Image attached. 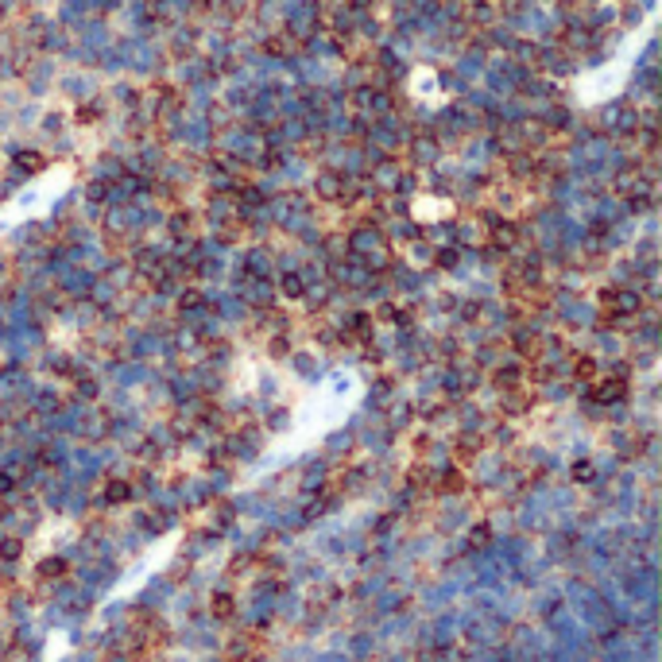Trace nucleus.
Returning <instances> with one entry per match:
<instances>
[{"label":"nucleus","instance_id":"f257e3e1","mask_svg":"<svg viewBox=\"0 0 662 662\" xmlns=\"http://www.w3.org/2000/svg\"><path fill=\"white\" fill-rule=\"evenodd\" d=\"M600 310L608 318H631V314H639V294L628 287H608V291H600Z\"/></svg>","mask_w":662,"mask_h":662},{"label":"nucleus","instance_id":"f03ea898","mask_svg":"<svg viewBox=\"0 0 662 662\" xmlns=\"http://www.w3.org/2000/svg\"><path fill=\"white\" fill-rule=\"evenodd\" d=\"M624 391H628V384H624L620 376H604V380L596 376V399L608 403V399H620Z\"/></svg>","mask_w":662,"mask_h":662},{"label":"nucleus","instance_id":"7ed1b4c3","mask_svg":"<svg viewBox=\"0 0 662 662\" xmlns=\"http://www.w3.org/2000/svg\"><path fill=\"white\" fill-rule=\"evenodd\" d=\"M105 492H109V500L113 503H120V500H128V484H120V480H113L109 488H105Z\"/></svg>","mask_w":662,"mask_h":662},{"label":"nucleus","instance_id":"20e7f679","mask_svg":"<svg viewBox=\"0 0 662 662\" xmlns=\"http://www.w3.org/2000/svg\"><path fill=\"white\" fill-rule=\"evenodd\" d=\"M283 291H287V294H302V279H298V275H287V279H283Z\"/></svg>","mask_w":662,"mask_h":662},{"label":"nucleus","instance_id":"39448f33","mask_svg":"<svg viewBox=\"0 0 662 662\" xmlns=\"http://www.w3.org/2000/svg\"><path fill=\"white\" fill-rule=\"evenodd\" d=\"M213 612H217V616L233 612V600H225V596H217V600H213Z\"/></svg>","mask_w":662,"mask_h":662}]
</instances>
